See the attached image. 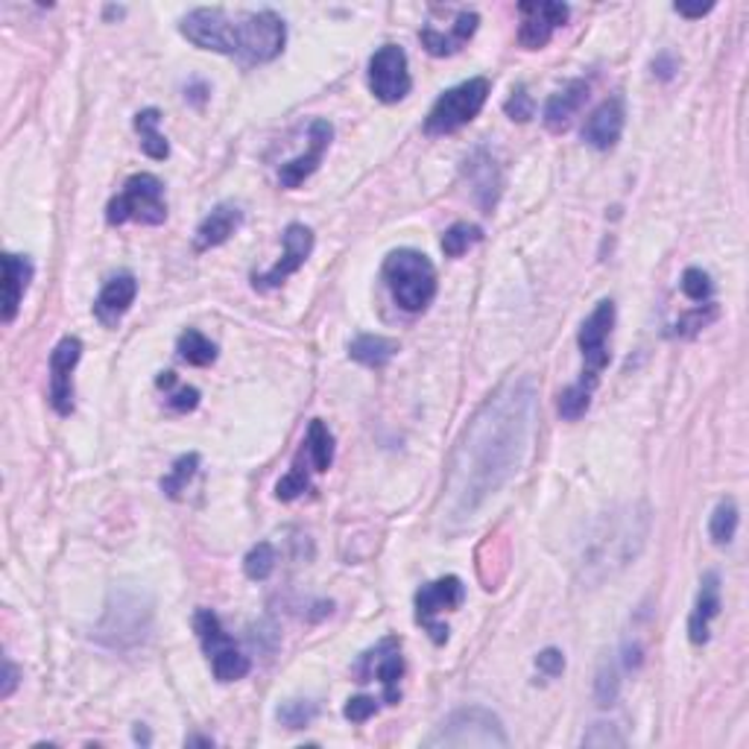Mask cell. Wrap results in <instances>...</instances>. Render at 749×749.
Wrapping results in <instances>:
<instances>
[{"instance_id": "cell-1", "label": "cell", "mask_w": 749, "mask_h": 749, "mask_svg": "<svg viewBox=\"0 0 749 749\" xmlns=\"http://www.w3.org/2000/svg\"><path fill=\"white\" fill-rule=\"evenodd\" d=\"M539 387L533 375L504 380L466 425L445 481L443 521L448 530L472 524L486 500L518 474L536 431Z\"/></svg>"}, {"instance_id": "cell-2", "label": "cell", "mask_w": 749, "mask_h": 749, "mask_svg": "<svg viewBox=\"0 0 749 749\" xmlns=\"http://www.w3.org/2000/svg\"><path fill=\"white\" fill-rule=\"evenodd\" d=\"M650 536V509L648 504H624L612 507L592 521L585 530L580 556H577V571L580 580L589 585L603 583L606 577L624 571Z\"/></svg>"}, {"instance_id": "cell-3", "label": "cell", "mask_w": 749, "mask_h": 749, "mask_svg": "<svg viewBox=\"0 0 749 749\" xmlns=\"http://www.w3.org/2000/svg\"><path fill=\"white\" fill-rule=\"evenodd\" d=\"M153 629V601L138 585H114L106 601L94 639L111 650H132L149 639Z\"/></svg>"}, {"instance_id": "cell-4", "label": "cell", "mask_w": 749, "mask_h": 749, "mask_svg": "<svg viewBox=\"0 0 749 749\" xmlns=\"http://www.w3.org/2000/svg\"><path fill=\"white\" fill-rule=\"evenodd\" d=\"M384 281L396 305L408 314L425 311L436 297V269L427 255L416 250L389 252L384 261Z\"/></svg>"}, {"instance_id": "cell-5", "label": "cell", "mask_w": 749, "mask_h": 749, "mask_svg": "<svg viewBox=\"0 0 749 749\" xmlns=\"http://www.w3.org/2000/svg\"><path fill=\"white\" fill-rule=\"evenodd\" d=\"M425 747H448V749H504L509 747L507 729L492 709L483 705H466L445 717L431 738H425Z\"/></svg>"}, {"instance_id": "cell-6", "label": "cell", "mask_w": 749, "mask_h": 749, "mask_svg": "<svg viewBox=\"0 0 749 749\" xmlns=\"http://www.w3.org/2000/svg\"><path fill=\"white\" fill-rule=\"evenodd\" d=\"M106 220L111 226L123 222H144V226H161L167 220L165 185L153 173H135L126 179V185L106 208Z\"/></svg>"}, {"instance_id": "cell-7", "label": "cell", "mask_w": 749, "mask_h": 749, "mask_svg": "<svg viewBox=\"0 0 749 749\" xmlns=\"http://www.w3.org/2000/svg\"><path fill=\"white\" fill-rule=\"evenodd\" d=\"M490 92L492 83L486 76H474V80H466V83L448 88L427 111L425 132L427 135H451L466 123H472L486 106Z\"/></svg>"}, {"instance_id": "cell-8", "label": "cell", "mask_w": 749, "mask_h": 749, "mask_svg": "<svg viewBox=\"0 0 749 749\" xmlns=\"http://www.w3.org/2000/svg\"><path fill=\"white\" fill-rule=\"evenodd\" d=\"M194 629L208 662H212V674L217 682H238L250 674V656H243L234 639L222 629L220 618L212 609H200L194 615Z\"/></svg>"}, {"instance_id": "cell-9", "label": "cell", "mask_w": 749, "mask_h": 749, "mask_svg": "<svg viewBox=\"0 0 749 749\" xmlns=\"http://www.w3.org/2000/svg\"><path fill=\"white\" fill-rule=\"evenodd\" d=\"M234 41H238V53L234 56H241L243 62H250V65L273 62L285 50V21L269 10L250 12V15H243L234 24Z\"/></svg>"}, {"instance_id": "cell-10", "label": "cell", "mask_w": 749, "mask_h": 749, "mask_svg": "<svg viewBox=\"0 0 749 749\" xmlns=\"http://www.w3.org/2000/svg\"><path fill=\"white\" fill-rule=\"evenodd\" d=\"M612 325H615V302H612V299H603L601 305L589 314V319H585L583 328H580V337H577L585 363L583 378H580L583 387H597L601 372L609 366V346H606V340H609Z\"/></svg>"}, {"instance_id": "cell-11", "label": "cell", "mask_w": 749, "mask_h": 749, "mask_svg": "<svg viewBox=\"0 0 749 749\" xmlns=\"http://www.w3.org/2000/svg\"><path fill=\"white\" fill-rule=\"evenodd\" d=\"M354 676L358 682H370V679H380L384 685V703L396 705L401 700V676H404V662H401V644L398 639H384L375 648L366 650L358 665H354Z\"/></svg>"}, {"instance_id": "cell-12", "label": "cell", "mask_w": 749, "mask_h": 749, "mask_svg": "<svg viewBox=\"0 0 749 749\" xmlns=\"http://www.w3.org/2000/svg\"><path fill=\"white\" fill-rule=\"evenodd\" d=\"M466 601V585L460 577H439L416 592V620L431 632L436 644L448 641V627L436 624V615L457 609Z\"/></svg>"}, {"instance_id": "cell-13", "label": "cell", "mask_w": 749, "mask_h": 749, "mask_svg": "<svg viewBox=\"0 0 749 749\" xmlns=\"http://www.w3.org/2000/svg\"><path fill=\"white\" fill-rule=\"evenodd\" d=\"M234 24L229 15L222 10H194L188 12L179 29L182 36L196 45L200 50H212V53H222V56H234L238 53V41H234Z\"/></svg>"}, {"instance_id": "cell-14", "label": "cell", "mask_w": 749, "mask_h": 749, "mask_svg": "<svg viewBox=\"0 0 749 749\" xmlns=\"http://www.w3.org/2000/svg\"><path fill=\"white\" fill-rule=\"evenodd\" d=\"M370 88L380 102L404 100L413 88L408 71V53L398 45H384L370 59Z\"/></svg>"}, {"instance_id": "cell-15", "label": "cell", "mask_w": 749, "mask_h": 749, "mask_svg": "<svg viewBox=\"0 0 749 749\" xmlns=\"http://www.w3.org/2000/svg\"><path fill=\"white\" fill-rule=\"evenodd\" d=\"M314 252V232L302 226V222H290L285 229V255L278 261L276 267H269L267 273L261 276H252V287L255 290H273V287H281L287 278L299 273L305 267V261L311 258Z\"/></svg>"}, {"instance_id": "cell-16", "label": "cell", "mask_w": 749, "mask_h": 749, "mask_svg": "<svg viewBox=\"0 0 749 749\" xmlns=\"http://www.w3.org/2000/svg\"><path fill=\"white\" fill-rule=\"evenodd\" d=\"M83 358V342L76 337L59 340L50 354V404L59 416L74 413V370Z\"/></svg>"}, {"instance_id": "cell-17", "label": "cell", "mask_w": 749, "mask_h": 749, "mask_svg": "<svg viewBox=\"0 0 749 749\" xmlns=\"http://www.w3.org/2000/svg\"><path fill=\"white\" fill-rule=\"evenodd\" d=\"M331 138H334L331 123L325 121V118H316V121L311 123V130H307L305 153L297 158H290V161L281 165V170H278V182H281V188L293 191V188L302 185L311 173H316V167L323 165L325 149L331 147Z\"/></svg>"}, {"instance_id": "cell-18", "label": "cell", "mask_w": 749, "mask_h": 749, "mask_svg": "<svg viewBox=\"0 0 749 749\" xmlns=\"http://www.w3.org/2000/svg\"><path fill=\"white\" fill-rule=\"evenodd\" d=\"M518 12L524 15L518 29V45L524 50H542L568 21L565 3H518Z\"/></svg>"}, {"instance_id": "cell-19", "label": "cell", "mask_w": 749, "mask_h": 749, "mask_svg": "<svg viewBox=\"0 0 749 749\" xmlns=\"http://www.w3.org/2000/svg\"><path fill=\"white\" fill-rule=\"evenodd\" d=\"M624 123H627V106H624V97L615 94L609 100H603L597 109L592 111V118L585 121L583 126V141L589 147L601 149H612L624 135Z\"/></svg>"}, {"instance_id": "cell-20", "label": "cell", "mask_w": 749, "mask_h": 749, "mask_svg": "<svg viewBox=\"0 0 749 749\" xmlns=\"http://www.w3.org/2000/svg\"><path fill=\"white\" fill-rule=\"evenodd\" d=\"M466 179H469V188H472L474 200L483 212H495L504 179H500V167L495 165V158L486 149H474L472 156L466 158Z\"/></svg>"}, {"instance_id": "cell-21", "label": "cell", "mask_w": 749, "mask_h": 749, "mask_svg": "<svg viewBox=\"0 0 749 749\" xmlns=\"http://www.w3.org/2000/svg\"><path fill=\"white\" fill-rule=\"evenodd\" d=\"M138 297V278L132 273H121V276L109 278V285L102 287L100 297L94 302V314L102 325H118L123 319V314L130 311L132 302Z\"/></svg>"}, {"instance_id": "cell-22", "label": "cell", "mask_w": 749, "mask_h": 749, "mask_svg": "<svg viewBox=\"0 0 749 749\" xmlns=\"http://www.w3.org/2000/svg\"><path fill=\"white\" fill-rule=\"evenodd\" d=\"M721 615V577L714 571H709L700 580V592H697L694 612L688 618V639L691 644H705L709 641V629H712V620Z\"/></svg>"}, {"instance_id": "cell-23", "label": "cell", "mask_w": 749, "mask_h": 749, "mask_svg": "<svg viewBox=\"0 0 749 749\" xmlns=\"http://www.w3.org/2000/svg\"><path fill=\"white\" fill-rule=\"evenodd\" d=\"M478 24H481V15H478V12H460L448 33H443V29L436 27L422 29V47H425L431 56L460 53V50L469 45V38L478 33Z\"/></svg>"}, {"instance_id": "cell-24", "label": "cell", "mask_w": 749, "mask_h": 749, "mask_svg": "<svg viewBox=\"0 0 749 749\" xmlns=\"http://www.w3.org/2000/svg\"><path fill=\"white\" fill-rule=\"evenodd\" d=\"M589 100V83L585 80H571L563 85L559 92L547 100L545 106V126L551 132H565L571 126L573 114L583 109V102Z\"/></svg>"}, {"instance_id": "cell-25", "label": "cell", "mask_w": 749, "mask_h": 749, "mask_svg": "<svg viewBox=\"0 0 749 749\" xmlns=\"http://www.w3.org/2000/svg\"><path fill=\"white\" fill-rule=\"evenodd\" d=\"M33 281V264L24 255H3V323L10 325L21 307V299Z\"/></svg>"}, {"instance_id": "cell-26", "label": "cell", "mask_w": 749, "mask_h": 749, "mask_svg": "<svg viewBox=\"0 0 749 749\" xmlns=\"http://www.w3.org/2000/svg\"><path fill=\"white\" fill-rule=\"evenodd\" d=\"M243 222V212L238 208V205H229L222 203L217 205L208 217H205L203 222H200V229H196V250L205 252V250H214V246H220V243H226L229 238H232L238 229H241Z\"/></svg>"}, {"instance_id": "cell-27", "label": "cell", "mask_w": 749, "mask_h": 749, "mask_svg": "<svg viewBox=\"0 0 749 749\" xmlns=\"http://www.w3.org/2000/svg\"><path fill=\"white\" fill-rule=\"evenodd\" d=\"M396 352L398 342L389 340V337H378V334H361V337H354L352 346H349L352 361L363 363V366H370V370L387 366V363L396 358Z\"/></svg>"}, {"instance_id": "cell-28", "label": "cell", "mask_w": 749, "mask_h": 749, "mask_svg": "<svg viewBox=\"0 0 749 749\" xmlns=\"http://www.w3.org/2000/svg\"><path fill=\"white\" fill-rule=\"evenodd\" d=\"M158 123H161V111L158 109H144L135 114V132L141 135V149H144L149 158L165 161V158L170 156V144H167L165 135L158 132Z\"/></svg>"}, {"instance_id": "cell-29", "label": "cell", "mask_w": 749, "mask_h": 749, "mask_svg": "<svg viewBox=\"0 0 749 749\" xmlns=\"http://www.w3.org/2000/svg\"><path fill=\"white\" fill-rule=\"evenodd\" d=\"M177 352L179 358L185 363H191V366H212V363L217 361V346H214L205 334L194 331V328H188V331L179 334Z\"/></svg>"}, {"instance_id": "cell-30", "label": "cell", "mask_w": 749, "mask_h": 749, "mask_svg": "<svg viewBox=\"0 0 749 749\" xmlns=\"http://www.w3.org/2000/svg\"><path fill=\"white\" fill-rule=\"evenodd\" d=\"M307 457L314 472H328L334 463V436L323 419H314L307 427Z\"/></svg>"}, {"instance_id": "cell-31", "label": "cell", "mask_w": 749, "mask_h": 749, "mask_svg": "<svg viewBox=\"0 0 749 749\" xmlns=\"http://www.w3.org/2000/svg\"><path fill=\"white\" fill-rule=\"evenodd\" d=\"M735 533H738V504L732 498H723L709 518V536L714 545H729Z\"/></svg>"}, {"instance_id": "cell-32", "label": "cell", "mask_w": 749, "mask_h": 749, "mask_svg": "<svg viewBox=\"0 0 749 749\" xmlns=\"http://www.w3.org/2000/svg\"><path fill=\"white\" fill-rule=\"evenodd\" d=\"M156 384L167 392V408L177 410V413H188V410H194L200 404V389L179 384L177 372H161Z\"/></svg>"}, {"instance_id": "cell-33", "label": "cell", "mask_w": 749, "mask_h": 749, "mask_svg": "<svg viewBox=\"0 0 749 749\" xmlns=\"http://www.w3.org/2000/svg\"><path fill=\"white\" fill-rule=\"evenodd\" d=\"M196 469H200V454H185V457H179L177 463H173V469H170V474L161 478V492H165L167 498L179 500L188 483H191V478L196 474Z\"/></svg>"}, {"instance_id": "cell-34", "label": "cell", "mask_w": 749, "mask_h": 749, "mask_svg": "<svg viewBox=\"0 0 749 749\" xmlns=\"http://www.w3.org/2000/svg\"><path fill=\"white\" fill-rule=\"evenodd\" d=\"M618 694H620L618 665H615V659H603L601 667H597V676H594V700H597V705H603V709H609V705L618 703Z\"/></svg>"}, {"instance_id": "cell-35", "label": "cell", "mask_w": 749, "mask_h": 749, "mask_svg": "<svg viewBox=\"0 0 749 749\" xmlns=\"http://www.w3.org/2000/svg\"><path fill=\"white\" fill-rule=\"evenodd\" d=\"M481 238V226H474V222H454L451 229L443 234V252L448 258H460V255H466L469 246H474Z\"/></svg>"}, {"instance_id": "cell-36", "label": "cell", "mask_w": 749, "mask_h": 749, "mask_svg": "<svg viewBox=\"0 0 749 749\" xmlns=\"http://www.w3.org/2000/svg\"><path fill=\"white\" fill-rule=\"evenodd\" d=\"M589 404H592V389L577 380L568 389H563V396H559V416L565 422H577L580 416H585Z\"/></svg>"}, {"instance_id": "cell-37", "label": "cell", "mask_w": 749, "mask_h": 749, "mask_svg": "<svg viewBox=\"0 0 749 749\" xmlns=\"http://www.w3.org/2000/svg\"><path fill=\"white\" fill-rule=\"evenodd\" d=\"M316 714H319V705L311 700H287L278 705V721L287 729H305L307 723H314Z\"/></svg>"}, {"instance_id": "cell-38", "label": "cell", "mask_w": 749, "mask_h": 749, "mask_svg": "<svg viewBox=\"0 0 749 749\" xmlns=\"http://www.w3.org/2000/svg\"><path fill=\"white\" fill-rule=\"evenodd\" d=\"M273 568H276V551L269 542H258L243 559V571L250 580H267Z\"/></svg>"}, {"instance_id": "cell-39", "label": "cell", "mask_w": 749, "mask_h": 749, "mask_svg": "<svg viewBox=\"0 0 749 749\" xmlns=\"http://www.w3.org/2000/svg\"><path fill=\"white\" fill-rule=\"evenodd\" d=\"M679 287H682L685 297L691 299V302H697V305H705V302H712V293H714L712 278H709V273H703V269H700V267L685 269Z\"/></svg>"}, {"instance_id": "cell-40", "label": "cell", "mask_w": 749, "mask_h": 749, "mask_svg": "<svg viewBox=\"0 0 749 749\" xmlns=\"http://www.w3.org/2000/svg\"><path fill=\"white\" fill-rule=\"evenodd\" d=\"M311 481H307V469H302V454L297 457V463L290 469V474H285L276 486L278 500H297L299 495H305Z\"/></svg>"}, {"instance_id": "cell-41", "label": "cell", "mask_w": 749, "mask_h": 749, "mask_svg": "<svg viewBox=\"0 0 749 749\" xmlns=\"http://www.w3.org/2000/svg\"><path fill=\"white\" fill-rule=\"evenodd\" d=\"M504 111H507L512 121L528 123L536 114V102H533V97H530L524 85H518V88H512V97L504 102Z\"/></svg>"}, {"instance_id": "cell-42", "label": "cell", "mask_w": 749, "mask_h": 749, "mask_svg": "<svg viewBox=\"0 0 749 749\" xmlns=\"http://www.w3.org/2000/svg\"><path fill=\"white\" fill-rule=\"evenodd\" d=\"M627 738L618 735L612 723H594L592 729L583 735V747H624Z\"/></svg>"}, {"instance_id": "cell-43", "label": "cell", "mask_w": 749, "mask_h": 749, "mask_svg": "<svg viewBox=\"0 0 749 749\" xmlns=\"http://www.w3.org/2000/svg\"><path fill=\"white\" fill-rule=\"evenodd\" d=\"M714 316H717V305H714V302H705V305H697L691 314H685L676 328H679V334H688V337H691V334H697L700 328H705V325L712 323Z\"/></svg>"}, {"instance_id": "cell-44", "label": "cell", "mask_w": 749, "mask_h": 749, "mask_svg": "<svg viewBox=\"0 0 749 749\" xmlns=\"http://www.w3.org/2000/svg\"><path fill=\"white\" fill-rule=\"evenodd\" d=\"M375 712H378V700H372V697H352V700L346 703V709H342L346 721L352 723H366Z\"/></svg>"}, {"instance_id": "cell-45", "label": "cell", "mask_w": 749, "mask_h": 749, "mask_svg": "<svg viewBox=\"0 0 749 749\" xmlns=\"http://www.w3.org/2000/svg\"><path fill=\"white\" fill-rule=\"evenodd\" d=\"M536 667H539V674H545L554 679V676H559L565 671V656L556 648H547L536 656Z\"/></svg>"}, {"instance_id": "cell-46", "label": "cell", "mask_w": 749, "mask_h": 749, "mask_svg": "<svg viewBox=\"0 0 749 749\" xmlns=\"http://www.w3.org/2000/svg\"><path fill=\"white\" fill-rule=\"evenodd\" d=\"M15 685H19V667L12 665L10 659H7V662H3V688H0V697H3V700L12 697Z\"/></svg>"}, {"instance_id": "cell-47", "label": "cell", "mask_w": 749, "mask_h": 749, "mask_svg": "<svg viewBox=\"0 0 749 749\" xmlns=\"http://www.w3.org/2000/svg\"><path fill=\"white\" fill-rule=\"evenodd\" d=\"M653 71H656L662 80H671V76H674V71H676V62L671 59V56H659L656 62H653Z\"/></svg>"}, {"instance_id": "cell-48", "label": "cell", "mask_w": 749, "mask_h": 749, "mask_svg": "<svg viewBox=\"0 0 749 749\" xmlns=\"http://www.w3.org/2000/svg\"><path fill=\"white\" fill-rule=\"evenodd\" d=\"M712 10H714L712 3H709V7H697V10H688V7H682V3H676V12L685 15V19H703V15H709Z\"/></svg>"}, {"instance_id": "cell-49", "label": "cell", "mask_w": 749, "mask_h": 749, "mask_svg": "<svg viewBox=\"0 0 749 749\" xmlns=\"http://www.w3.org/2000/svg\"><path fill=\"white\" fill-rule=\"evenodd\" d=\"M135 740H138V744H149V732L144 729V726H135Z\"/></svg>"}, {"instance_id": "cell-50", "label": "cell", "mask_w": 749, "mask_h": 749, "mask_svg": "<svg viewBox=\"0 0 749 749\" xmlns=\"http://www.w3.org/2000/svg\"><path fill=\"white\" fill-rule=\"evenodd\" d=\"M188 744H203V747H212L214 740L212 738H203V735H194V738H188Z\"/></svg>"}]
</instances>
